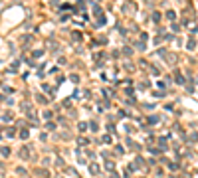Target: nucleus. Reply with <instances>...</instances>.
Instances as JSON below:
<instances>
[{
  "mask_svg": "<svg viewBox=\"0 0 198 178\" xmlns=\"http://www.w3.org/2000/svg\"><path fill=\"white\" fill-rule=\"evenodd\" d=\"M91 172L97 174V172H99V166H97V164H91Z\"/></svg>",
  "mask_w": 198,
  "mask_h": 178,
  "instance_id": "obj_1",
  "label": "nucleus"
}]
</instances>
